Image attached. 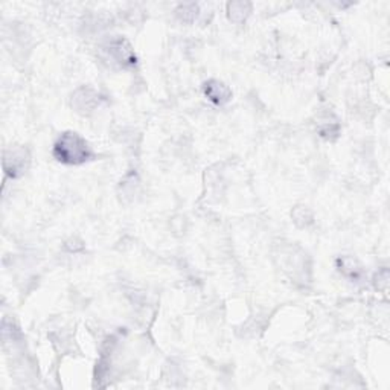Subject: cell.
Here are the masks:
<instances>
[{
	"mask_svg": "<svg viewBox=\"0 0 390 390\" xmlns=\"http://www.w3.org/2000/svg\"><path fill=\"white\" fill-rule=\"evenodd\" d=\"M52 154L60 163L73 166L86 163L95 157L92 146L75 131H66L57 139V142L54 144Z\"/></svg>",
	"mask_w": 390,
	"mask_h": 390,
	"instance_id": "1",
	"label": "cell"
},
{
	"mask_svg": "<svg viewBox=\"0 0 390 390\" xmlns=\"http://www.w3.org/2000/svg\"><path fill=\"white\" fill-rule=\"evenodd\" d=\"M337 267L340 270V273H343V276L352 282H358L363 279V268H361L358 266V262L352 260V257L347 256L340 257L337 261Z\"/></svg>",
	"mask_w": 390,
	"mask_h": 390,
	"instance_id": "5",
	"label": "cell"
},
{
	"mask_svg": "<svg viewBox=\"0 0 390 390\" xmlns=\"http://www.w3.org/2000/svg\"><path fill=\"white\" fill-rule=\"evenodd\" d=\"M238 8H240V10H236L233 3L229 5V11H231V14H229V16H231V19L233 20V22L236 20V16H240V17H238V22H242V20H246L247 16H244L242 11H244V12H249L250 5H249V3H244V2H238Z\"/></svg>",
	"mask_w": 390,
	"mask_h": 390,
	"instance_id": "6",
	"label": "cell"
},
{
	"mask_svg": "<svg viewBox=\"0 0 390 390\" xmlns=\"http://www.w3.org/2000/svg\"><path fill=\"white\" fill-rule=\"evenodd\" d=\"M30 163V156L23 148H11L5 151L3 170L10 177L17 179L22 176Z\"/></svg>",
	"mask_w": 390,
	"mask_h": 390,
	"instance_id": "3",
	"label": "cell"
},
{
	"mask_svg": "<svg viewBox=\"0 0 390 390\" xmlns=\"http://www.w3.org/2000/svg\"><path fill=\"white\" fill-rule=\"evenodd\" d=\"M102 60L111 67L128 69L137 62L135 49L122 37H113L104 41L100 47Z\"/></svg>",
	"mask_w": 390,
	"mask_h": 390,
	"instance_id": "2",
	"label": "cell"
},
{
	"mask_svg": "<svg viewBox=\"0 0 390 390\" xmlns=\"http://www.w3.org/2000/svg\"><path fill=\"white\" fill-rule=\"evenodd\" d=\"M205 96L215 106H226L232 100V90L218 80H209L203 84Z\"/></svg>",
	"mask_w": 390,
	"mask_h": 390,
	"instance_id": "4",
	"label": "cell"
}]
</instances>
